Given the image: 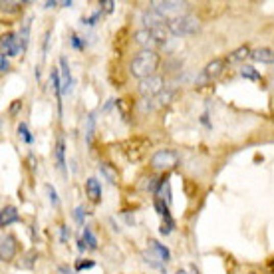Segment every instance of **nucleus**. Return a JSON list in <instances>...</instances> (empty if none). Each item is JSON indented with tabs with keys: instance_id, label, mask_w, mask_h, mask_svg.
<instances>
[{
	"instance_id": "obj_7",
	"label": "nucleus",
	"mask_w": 274,
	"mask_h": 274,
	"mask_svg": "<svg viewBox=\"0 0 274 274\" xmlns=\"http://www.w3.org/2000/svg\"><path fill=\"white\" fill-rule=\"evenodd\" d=\"M14 256H16V238L12 235H4L2 240H0V258L4 262H8Z\"/></svg>"
},
{
	"instance_id": "obj_12",
	"label": "nucleus",
	"mask_w": 274,
	"mask_h": 274,
	"mask_svg": "<svg viewBox=\"0 0 274 274\" xmlns=\"http://www.w3.org/2000/svg\"><path fill=\"white\" fill-rule=\"evenodd\" d=\"M149 251L157 256V258L163 262V264H167V262H169V258H171L169 248H167V246H163L161 242H157V240H149Z\"/></svg>"
},
{
	"instance_id": "obj_16",
	"label": "nucleus",
	"mask_w": 274,
	"mask_h": 274,
	"mask_svg": "<svg viewBox=\"0 0 274 274\" xmlns=\"http://www.w3.org/2000/svg\"><path fill=\"white\" fill-rule=\"evenodd\" d=\"M54 155H56V165H58V169H60L62 173H66V143H64L62 137H60L58 143H56Z\"/></svg>"
},
{
	"instance_id": "obj_9",
	"label": "nucleus",
	"mask_w": 274,
	"mask_h": 274,
	"mask_svg": "<svg viewBox=\"0 0 274 274\" xmlns=\"http://www.w3.org/2000/svg\"><path fill=\"white\" fill-rule=\"evenodd\" d=\"M135 42L139 44V46H143V50H155V46H161L159 42H157V38L153 36V32L151 30H137L135 32Z\"/></svg>"
},
{
	"instance_id": "obj_14",
	"label": "nucleus",
	"mask_w": 274,
	"mask_h": 274,
	"mask_svg": "<svg viewBox=\"0 0 274 274\" xmlns=\"http://www.w3.org/2000/svg\"><path fill=\"white\" fill-rule=\"evenodd\" d=\"M99 173H102L104 179L110 181L111 185H115V183L119 181V173H117V169H115L111 163H108V161H102V163H99Z\"/></svg>"
},
{
	"instance_id": "obj_31",
	"label": "nucleus",
	"mask_w": 274,
	"mask_h": 274,
	"mask_svg": "<svg viewBox=\"0 0 274 274\" xmlns=\"http://www.w3.org/2000/svg\"><path fill=\"white\" fill-rule=\"evenodd\" d=\"M99 6H104V10H106V12H111V10H113V2H111V0H106V2H102Z\"/></svg>"
},
{
	"instance_id": "obj_24",
	"label": "nucleus",
	"mask_w": 274,
	"mask_h": 274,
	"mask_svg": "<svg viewBox=\"0 0 274 274\" xmlns=\"http://www.w3.org/2000/svg\"><path fill=\"white\" fill-rule=\"evenodd\" d=\"M240 76H242V78H246V80H260L258 72H256L255 68H251V66H244V68L240 70Z\"/></svg>"
},
{
	"instance_id": "obj_4",
	"label": "nucleus",
	"mask_w": 274,
	"mask_h": 274,
	"mask_svg": "<svg viewBox=\"0 0 274 274\" xmlns=\"http://www.w3.org/2000/svg\"><path fill=\"white\" fill-rule=\"evenodd\" d=\"M187 4L185 2H179V0H153L151 2V8L155 10V12H159L161 16L165 18H173V16H181V10L185 8Z\"/></svg>"
},
{
	"instance_id": "obj_8",
	"label": "nucleus",
	"mask_w": 274,
	"mask_h": 274,
	"mask_svg": "<svg viewBox=\"0 0 274 274\" xmlns=\"http://www.w3.org/2000/svg\"><path fill=\"white\" fill-rule=\"evenodd\" d=\"M143 26H145V30H155V28H159V26H165L167 24V18L161 16L159 12H155L153 8H149L143 12Z\"/></svg>"
},
{
	"instance_id": "obj_20",
	"label": "nucleus",
	"mask_w": 274,
	"mask_h": 274,
	"mask_svg": "<svg viewBox=\"0 0 274 274\" xmlns=\"http://www.w3.org/2000/svg\"><path fill=\"white\" fill-rule=\"evenodd\" d=\"M251 48L244 44V46H240V48H237L233 54L227 58V62H242V60H246V58H251Z\"/></svg>"
},
{
	"instance_id": "obj_18",
	"label": "nucleus",
	"mask_w": 274,
	"mask_h": 274,
	"mask_svg": "<svg viewBox=\"0 0 274 274\" xmlns=\"http://www.w3.org/2000/svg\"><path fill=\"white\" fill-rule=\"evenodd\" d=\"M60 66H62V93H70V90H72V73H70L66 58L60 60Z\"/></svg>"
},
{
	"instance_id": "obj_13",
	"label": "nucleus",
	"mask_w": 274,
	"mask_h": 274,
	"mask_svg": "<svg viewBox=\"0 0 274 274\" xmlns=\"http://www.w3.org/2000/svg\"><path fill=\"white\" fill-rule=\"evenodd\" d=\"M18 219L20 217H18L16 207H4V209H2V213H0V227H2V229H6L8 225L16 222Z\"/></svg>"
},
{
	"instance_id": "obj_3",
	"label": "nucleus",
	"mask_w": 274,
	"mask_h": 274,
	"mask_svg": "<svg viewBox=\"0 0 274 274\" xmlns=\"http://www.w3.org/2000/svg\"><path fill=\"white\" fill-rule=\"evenodd\" d=\"M179 165V153L173 149H159L151 157V167L157 171H171Z\"/></svg>"
},
{
	"instance_id": "obj_17",
	"label": "nucleus",
	"mask_w": 274,
	"mask_h": 274,
	"mask_svg": "<svg viewBox=\"0 0 274 274\" xmlns=\"http://www.w3.org/2000/svg\"><path fill=\"white\" fill-rule=\"evenodd\" d=\"M135 145H137V139H131V141H128V143H126V153H128V159H131V161L141 159L149 143H147V145H143V147H135Z\"/></svg>"
},
{
	"instance_id": "obj_29",
	"label": "nucleus",
	"mask_w": 274,
	"mask_h": 274,
	"mask_svg": "<svg viewBox=\"0 0 274 274\" xmlns=\"http://www.w3.org/2000/svg\"><path fill=\"white\" fill-rule=\"evenodd\" d=\"M99 16H102V10H97L93 16H90V18H84L82 22H84V24H88V26H91V24H95V20L99 18Z\"/></svg>"
},
{
	"instance_id": "obj_28",
	"label": "nucleus",
	"mask_w": 274,
	"mask_h": 274,
	"mask_svg": "<svg viewBox=\"0 0 274 274\" xmlns=\"http://www.w3.org/2000/svg\"><path fill=\"white\" fill-rule=\"evenodd\" d=\"M8 70H10V66H8V60H6V56L2 54V56H0V72L6 73Z\"/></svg>"
},
{
	"instance_id": "obj_25",
	"label": "nucleus",
	"mask_w": 274,
	"mask_h": 274,
	"mask_svg": "<svg viewBox=\"0 0 274 274\" xmlns=\"http://www.w3.org/2000/svg\"><path fill=\"white\" fill-rule=\"evenodd\" d=\"M84 242H88L90 248H97V240H95V237L91 235V231L88 229V227L84 229Z\"/></svg>"
},
{
	"instance_id": "obj_26",
	"label": "nucleus",
	"mask_w": 274,
	"mask_h": 274,
	"mask_svg": "<svg viewBox=\"0 0 274 274\" xmlns=\"http://www.w3.org/2000/svg\"><path fill=\"white\" fill-rule=\"evenodd\" d=\"M18 135L26 141V143H32V141H34L32 135H30V131H28V128H26V123H20L18 126Z\"/></svg>"
},
{
	"instance_id": "obj_5",
	"label": "nucleus",
	"mask_w": 274,
	"mask_h": 274,
	"mask_svg": "<svg viewBox=\"0 0 274 274\" xmlns=\"http://www.w3.org/2000/svg\"><path fill=\"white\" fill-rule=\"evenodd\" d=\"M163 91V78L161 76H149L145 80H139V93L145 99H153Z\"/></svg>"
},
{
	"instance_id": "obj_32",
	"label": "nucleus",
	"mask_w": 274,
	"mask_h": 274,
	"mask_svg": "<svg viewBox=\"0 0 274 274\" xmlns=\"http://www.w3.org/2000/svg\"><path fill=\"white\" fill-rule=\"evenodd\" d=\"M76 220H78V222H82V220H84V209H82V207H78V209H76Z\"/></svg>"
},
{
	"instance_id": "obj_27",
	"label": "nucleus",
	"mask_w": 274,
	"mask_h": 274,
	"mask_svg": "<svg viewBox=\"0 0 274 274\" xmlns=\"http://www.w3.org/2000/svg\"><path fill=\"white\" fill-rule=\"evenodd\" d=\"M46 193H48V197H50V203H52L54 207H58V205H60V199H58V193H56V189L52 185H46Z\"/></svg>"
},
{
	"instance_id": "obj_23",
	"label": "nucleus",
	"mask_w": 274,
	"mask_h": 274,
	"mask_svg": "<svg viewBox=\"0 0 274 274\" xmlns=\"http://www.w3.org/2000/svg\"><path fill=\"white\" fill-rule=\"evenodd\" d=\"M93 126H95V115L90 113L88 117H86V141L91 143V135H93Z\"/></svg>"
},
{
	"instance_id": "obj_11",
	"label": "nucleus",
	"mask_w": 274,
	"mask_h": 274,
	"mask_svg": "<svg viewBox=\"0 0 274 274\" xmlns=\"http://www.w3.org/2000/svg\"><path fill=\"white\" fill-rule=\"evenodd\" d=\"M86 195L90 197L91 203H99L102 201V185L95 177H90L86 181Z\"/></svg>"
},
{
	"instance_id": "obj_6",
	"label": "nucleus",
	"mask_w": 274,
	"mask_h": 274,
	"mask_svg": "<svg viewBox=\"0 0 274 274\" xmlns=\"http://www.w3.org/2000/svg\"><path fill=\"white\" fill-rule=\"evenodd\" d=\"M225 68H227V60L225 58H215L213 62H209L205 66L201 82H215V80H219L222 72H225Z\"/></svg>"
},
{
	"instance_id": "obj_15",
	"label": "nucleus",
	"mask_w": 274,
	"mask_h": 274,
	"mask_svg": "<svg viewBox=\"0 0 274 274\" xmlns=\"http://www.w3.org/2000/svg\"><path fill=\"white\" fill-rule=\"evenodd\" d=\"M251 58L260 64H274V50L272 48H256Z\"/></svg>"
},
{
	"instance_id": "obj_34",
	"label": "nucleus",
	"mask_w": 274,
	"mask_h": 274,
	"mask_svg": "<svg viewBox=\"0 0 274 274\" xmlns=\"http://www.w3.org/2000/svg\"><path fill=\"white\" fill-rule=\"evenodd\" d=\"M72 44H73V48H82V44H80L78 36H72Z\"/></svg>"
},
{
	"instance_id": "obj_30",
	"label": "nucleus",
	"mask_w": 274,
	"mask_h": 274,
	"mask_svg": "<svg viewBox=\"0 0 274 274\" xmlns=\"http://www.w3.org/2000/svg\"><path fill=\"white\" fill-rule=\"evenodd\" d=\"M93 266V260H86V262H78V270H84V268H91Z\"/></svg>"
},
{
	"instance_id": "obj_35",
	"label": "nucleus",
	"mask_w": 274,
	"mask_h": 274,
	"mask_svg": "<svg viewBox=\"0 0 274 274\" xmlns=\"http://www.w3.org/2000/svg\"><path fill=\"white\" fill-rule=\"evenodd\" d=\"M175 274H187V270H181V268H179V270H177Z\"/></svg>"
},
{
	"instance_id": "obj_2",
	"label": "nucleus",
	"mask_w": 274,
	"mask_h": 274,
	"mask_svg": "<svg viewBox=\"0 0 274 274\" xmlns=\"http://www.w3.org/2000/svg\"><path fill=\"white\" fill-rule=\"evenodd\" d=\"M167 28L173 36H191L199 32V20L191 14H181V16H173L167 20Z\"/></svg>"
},
{
	"instance_id": "obj_21",
	"label": "nucleus",
	"mask_w": 274,
	"mask_h": 274,
	"mask_svg": "<svg viewBox=\"0 0 274 274\" xmlns=\"http://www.w3.org/2000/svg\"><path fill=\"white\" fill-rule=\"evenodd\" d=\"M175 95H177V91L175 90H165L157 95V99H155V102H157V106H161V108H163V106H169V104L173 102V97H175Z\"/></svg>"
},
{
	"instance_id": "obj_10",
	"label": "nucleus",
	"mask_w": 274,
	"mask_h": 274,
	"mask_svg": "<svg viewBox=\"0 0 274 274\" xmlns=\"http://www.w3.org/2000/svg\"><path fill=\"white\" fill-rule=\"evenodd\" d=\"M18 52H22L18 36H14V34H6V36H2V54L16 56Z\"/></svg>"
},
{
	"instance_id": "obj_1",
	"label": "nucleus",
	"mask_w": 274,
	"mask_h": 274,
	"mask_svg": "<svg viewBox=\"0 0 274 274\" xmlns=\"http://www.w3.org/2000/svg\"><path fill=\"white\" fill-rule=\"evenodd\" d=\"M159 64H161V56L157 54L155 50H141L131 60L129 72H131L133 78L145 80L149 76H155V70L159 68Z\"/></svg>"
},
{
	"instance_id": "obj_22",
	"label": "nucleus",
	"mask_w": 274,
	"mask_h": 274,
	"mask_svg": "<svg viewBox=\"0 0 274 274\" xmlns=\"http://www.w3.org/2000/svg\"><path fill=\"white\" fill-rule=\"evenodd\" d=\"M52 86H54V91L56 95H58V104H60V99H62V82H60V72L58 70H52Z\"/></svg>"
},
{
	"instance_id": "obj_19",
	"label": "nucleus",
	"mask_w": 274,
	"mask_h": 274,
	"mask_svg": "<svg viewBox=\"0 0 274 274\" xmlns=\"http://www.w3.org/2000/svg\"><path fill=\"white\" fill-rule=\"evenodd\" d=\"M30 26H32V16L30 18H26L24 22V26H22V30H20V48H22V52L28 48V42H30Z\"/></svg>"
},
{
	"instance_id": "obj_33",
	"label": "nucleus",
	"mask_w": 274,
	"mask_h": 274,
	"mask_svg": "<svg viewBox=\"0 0 274 274\" xmlns=\"http://www.w3.org/2000/svg\"><path fill=\"white\" fill-rule=\"evenodd\" d=\"M60 229H62V242H66V240H68V227L62 225Z\"/></svg>"
}]
</instances>
